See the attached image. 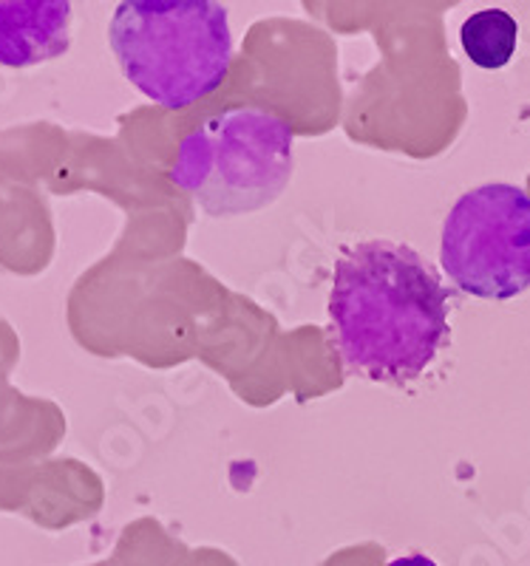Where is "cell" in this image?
Returning <instances> with one entry per match:
<instances>
[{
    "label": "cell",
    "mask_w": 530,
    "mask_h": 566,
    "mask_svg": "<svg viewBox=\"0 0 530 566\" xmlns=\"http://www.w3.org/2000/svg\"><path fill=\"white\" fill-rule=\"evenodd\" d=\"M330 317L350 371L408 382L446 346L448 292L412 247L363 241L337 258Z\"/></svg>",
    "instance_id": "6da1fadb"
},
{
    "label": "cell",
    "mask_w": 530,
    "mask_h": 566,
    "mask_svg": "<svg viewBox=\"0 0 530 566\" xmlns=\"http://www.w3.org/2000/svg\"><path fill=\"white\" fill-rule=\"evenodd\" d=\"M108 40L125 80L168 111L219 88L233 60L227 9L214 0H123Z\"/></svg>",
    "instance_id": "7a4b0ae2"
},
{
    "label": "cell",
    "mask_w": 530,
    "mask_h": 566,
    "mask_svg": "<svg viewBox=\"0 0 530 566\" xmlns=\"http://www.w3.org/2000/svg\"><path fill=\"white\" fill-rule=\"evenodd\" d=\"M292 176V128L261 108L207 116L179 142L170 179L214 219L264 210Z\"/></svg>",
    "instance_id": "3957f363"
},
{
    "label": "cell",
    "mask_w": 530,
    "mask_h": 566,
    "mask_svg": "<svg viewBox=\"0 0 530 566\" xmlns=\"http://www.w3.org/2000/svg\"><path fill=\"white\" fill-rule=\"evenodd\" d=\"M440 264L451 283L482 301L528 292L530 196L502 181L459 196L443 224Z\"/></svg>",
    "instance_id": "277c9868"
},
{
    "label": "cell",
    "mask_w": 530,
    "mask_h": 566,
    "mask_svg": "<svg viewBox=\"0 0 530 566\" xmlns=\"http://www.w3.org/2000/svg\"><path fill=\"white\" fill-rule=\"evenodd\" d=\"M72 45L69 0H0V65L32 69Z\"/></svg>",
    "instance_id": "5b68a950"
},
{
    "label": "cell",
    "mask_w": 530,
    "mask_h": 566,
    "mask_svg": "<svg viewBox=\"0 0 530 566\" xmlns=\"http://www.w3.org/2000/svg\"><path fill=\"white\" fill-rule=\"evenodd\" d=\"M459 43L479 69H505L517 54L519 23L502 9H479L459 29Z\"/></svg>",
    "instance_id": "8992f818"
},
{
    "label": "cell",
    "mask_w": 530,
    "mask_h": 566,
    "mask_svg": "<svg viewBox=\"0 0 530 566\" xmlns=\"http://www.w3.org/2000/svg\"><path fill=\"white\" fill-rule=\"evenodd\" d=\"M388 566H437V560H432L428 555H403V558H395Z\"/></svg>",
    "instance_id": "52a82bcc"
}]
</instances>
